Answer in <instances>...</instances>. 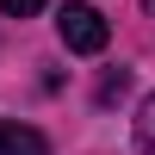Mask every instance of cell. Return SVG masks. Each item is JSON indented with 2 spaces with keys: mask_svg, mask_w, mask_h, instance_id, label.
Listing matches in <instances>:
<instances>
[{
  "mask_svg": "<svg viewBox=\"0 0 155 155\" xmlns=\"http://www.w3.org/2000/svg\"><path fill=\"white\" fill-rule=\"evenodd\" d=\"M137 149H143V155H155V93L137 106Z\"/></svg>",
  "mask_w": 155,
  "mask_h": 155,
  "instance_id": "3",
  "label": "cell"
},
{
  "mask_svg": "<svg viewBox=\"0 0 155 155\" xmlns=\"http://www.w3.org/2000/svg\"><path fill=\"white\" fill-rule=\"evenodd\" d=\"M0 155H50V137L37 130V124L0 118Z\"/></svg>",
  "mask_w": 155,
  "mask_h": 155,
  "instance_id": "2",
  "label": "cell"
},
{
  "mask_svg": "<svg viewBox=\"0 0 155 155\" xmlns=\"http://www.w3.org/2000/svg\"><path fill=\"white\" fill-rule=\"evenodd\" d=\"M50 0H0V12H6V19H31V12H44Z\"/></svg>",
  "mask_w": 155,
  "mask_h": 155,
  "instance_id": "4",
  "label": "cell"
},
{
  "mask_svg": "<svg viewBox=\"0 0 155 155\" xmlns=\"http://www.w3.org/2000/svg\"><path fill=\"white\" fill-rule=\"evenodd\" d=\"M124 87H130V74H124V68H118V74H106V81H99V99H106V106H112V99H118V93H124Z\"/></svg>",
  "mask_w": 155,
  "mask_h": 155,
  "instance_id": "5",
  "label": "cell"
},
{
  "mask_svg": "<svg viewBox=\"0 0 155 155\" xmlns=\"http://www.w3.org/2000/svg\"><path fill=\"white\" fill-rule=\"evenodd\" d=\"M149 6H155V0H149Z\"/></svg>",
  "mask_w": 155,
  "mask_h": 155,
  "instance_id": "6",
  "label": "cell"
},
{
  "mask_svg": "<svg viewBox=\"0 0 155 155\" xmlns=\"http://www.w3.org/2000/svg\"><path fill=\"white\" fill-rule=\"evenodd\" d=\"M56 31H62V44H68L74 56H99V50L112 44V25H106V12H99V6H87V0H62V12H56Z\"/></svg>",
  "mask_w": 155,
  "mask_h": 155,
  "instance_id": "1",
  "label": "cell"
}]
</instances>
